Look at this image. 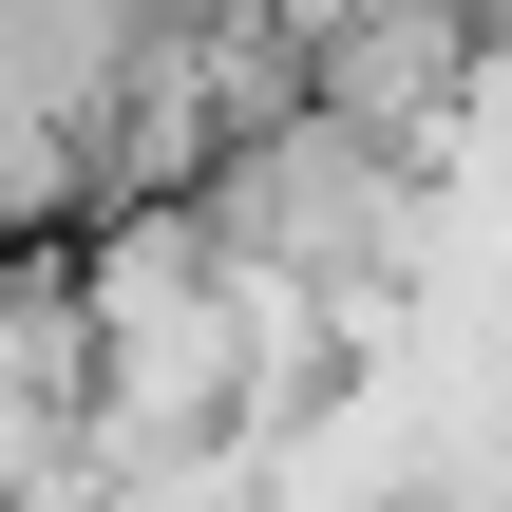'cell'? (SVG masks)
Instances as JSON below:
<instances>
[{"instance_id": "1", "label": "cell", "mask_w": 512, "mask_h": 512, "mask_svg": "<svg viewBox=\"0 0 512 512\" xmlns=\"http://www.w3.org/2000/svg\"><path fill=\"white\" fill-rule=\"evenodd\" d=\"M209 247L228 266H285V285H323V304H380L418 247H437V209H418V152H380L361 114H285V133H247L228 171H209Z\"/></svg>"}]
</instances>
